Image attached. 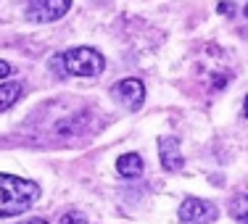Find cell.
Wrapping results in <instances>:
<instances>
[{
    "label": "cell",
    "instance_id": "cell-1",
    "mask_svg": "<svg viewBox=\"0 0 248 224\" xmlns=\"http://www.w3.org/2000/svg\"><path fill=\"white\" fill-rule=\"evenodd\" d=\"M40 198V185L16 174L0 172V216H19L29 211Z\"/></svg>",
    "mask_w": 248,
    "mask_h": 224
},
{
    "label": "cell",
    "instance_id": "cell-4",
    "mask_svg": "<svg viewBox=\"0 0 248 224\" xmlns=\"http://www.w3.org/2000/svg\"><path fill=\"white\" fill-rule=\"evenodd\" d=\"M69 5H72V0H29L27 3V19L48 24V21L61 19L69 11Z\"/></svg>",
    "mask_w": 248,
    "mask_h": 224
},
{
    "label": "cell",
    "instance_id": "cell-8",
    "mask_svg": "<svg viewBox=\"0 0 248 224\" xmlns=\"http://www.w3.org/2000/svg\"><path fill=\"white\" fill-rule=\"evenodd\" d=\"M19 98H21V85L19 82H3V85H0V114L8 111Z\"/></svg>",
    "mask_w": 248,
    "mask_h": 224
},
{
    "label": "cell",
    "instance_id": "cell-9",
    "mask_svg": "<svg viewBox=\"0 0 248 224\" xmlns=\"http://www.w3.org/2000/svg\"><path fill=\"white\" fill-rule=\"evenodd\" d=\"M230 216L240 224H248V193H240L230 200Z\"/></svg>",
    "mask_w": 248,
    "mask_h": 224
},
{
    "label": "cell",
    "instance_id": "cell-17",
    "mask_svg": "<svg viewBox=\"0 0 248 224\" xmlns=\"http://www.w3.org/2000/svg\"><path fill=\"white\" fill-rule=\"evenodd\" d=\"M243 111H246V116H248V95H246V108Z\"/></svg>",
    "mask_w": 248,
    "mask_h": 224
},
{
    "label": "cell",
    "instance_id": "cell-11",
    "mask_svg": "<svg viewBox=\"0 0 248 224\" xmlns=\"http://www.w3.org/2000/svg\"><path fill=\"white\" fill-rule=\"evenodd\" d=\"M50 69H53V72H56V74H66V66H63V56H61V53H56V56H53L50 58Z\"/></svg>",
    "mask_w": 248,
    "mask_h": 224
},
{
    "label": "cell",
    "instance_id": "cell-7",
    "mask_svg": "<svg viewBox=\"0 0 248 224\" xmlns=\"http://www.w3.org/2000/svg\"><path fill=\"white\" fill-rule=\"evenodd\" d=\"M116 169H119V174L124 179H135V177L143 174V158L138 153H124L119 161H116Z\"/></svg>",
    "mask_w": 248,
    "mask_h": 224
},
{
    "label": "cell",
    "instance_id": "cell-13",
    "mask_svg": "<svg viewBox=\"0 0 248 224\" xmlns=\"http://www.w3.org/2000/svg\"><path fill=\"white\" fill-rule=\"evenodd\" d=\"M8 74H11V63L8 61H0V79H5Z\"/></svg>",
    "mask_w": 248,
    "mask_h": 224
},
{
    "label": "cell",
    "instance_id": "cell-5",
    "mask_svg": "<svg viewBox=\"0 0 248 224\" xmlns=\"http://www.w3.org/2000/svg\"><path fill=\"white\" fill-rule=\"evenodd\" d=\"M111 95L119 100V103L127 105L129 111H138L140 105H143V100H145V85L140 79H135V76L119 79L114 87H111Z\"/></svg>",
    "mask_w": 248,
    "mask_h": 224
},
{
    "label": "cell",
    "instance_id": "cell-6",
    "mask_svg": "<svg viewBox=\"0 0 248 224\" xmlns=\"http://www.w3.org/2000/svg\"><path fill=\"white\" fill-rule=\"evenodd\" d=\"M158 156H161V166L167 172H180L185 166V158H182L180 143L174 137H161L158 140Z\"/></svg>",
    "mask_w": 248,
    "mask_h": 224
},
{
    "label": "cell",
    "instance_id": "cell-3",
    "mask_svg": "<svg viewBox=\"0 0 248 224\" xmlns=\"http://www.w3.org/2000/svg\"><path fill=\"white\" fill-rule=\"evenodd\" d=\"M219 216V209L203 198H185L180 206V219L185 224H209Z\"/></svg>",
    "mask_w": 248,
    "mask_h": 224
},
{
    "label": "cell",
    "instance_id": "cell-10",
    "mask_svg": "<svg viewBox=\"0 0 248 224\" xmlns=\"http://www.w3.org/2000/svg\"><path fill=\"white\" fill-rule=\"evenodd\" d=\"M58 224H90V222H87L79 211H66V214L58 219Z\"/></svg>",
    "mask_w": 248,
    "mask_h": 224
},
{
    "label": "cell",
    "instance_id": "cell-12",
    "mask_svg": "<svg viewBox=\"0 0 248 224\" xmlns=\"http://www.w3.org/2000/svg\"><path fill=\"white\" fill-rule=\"evenodd\" d=\"M217 11H219L222 16H232L235 14V3H232V0H222V3L217 5Z\"/></svg>",
    "mask_w": 248,
    "mask_h": 224
},
{
    "label": "cell",
    "instance_id": "cell-2",
    "mask_svg": "<svg viewBox=\"0 0 248 224\" xmlns=\"http://www.w3.org/2000/svg\"><path fill=\"white\" fill-rule=\"evenodd\" d=\"M63 66H66V74L72 76H98L103 74L106 61L93 48H72L63 53Z\"/></svg>",
    "mask_w": 248,
    "mask_h": 224
},
{
    "label": "cell",
    "instance_id": "cell-14",
    "mask_svg": "<svg viewBox=\"0 0 248 224\" xmlns=\"http://www.w3.org/2000/svg\"><path fill=\"white\" fill-rule=\"evenodd\" d=\"M224 82H227V76H224V74H217V76H214V87H217V90H222Z\"/></svg>",
    "mask_w": 248,
    "mask_h": 224
},
{
    "label": "cell",
    "instance_id": "cell-16",
    "mask_svg": "<svg viewBox=\"0 0 248 224\" xmlns=\"http://www.w3.org/2000/svg\"><path fill=\"white\" fill-rule=\"evenodd\" d=\"M243 16H246V19H248V3L243 5Z\"/></svg>",
    "mask_w": 248,
    "mask_h": 224
},
{
    "label": "cell",
    "instance_id": "cell-15",
    "mask_svg": "<svg viewBox=\"0 0 248 224\" xmlns=\"http://www.w3.org/2000/svg\"><path fill=\"white\" fill-rule=\"evenodd\" d=\"M19 224H48L45 219H24V222H19Z\"/></svg>",
    "mask_w": 248,
    "mask_h": 224
}]
</instances>
